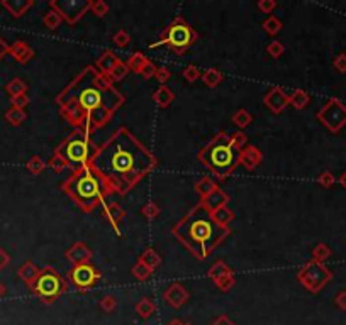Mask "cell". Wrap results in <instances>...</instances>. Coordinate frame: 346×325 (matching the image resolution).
I'll return each instance as SVG.
<instances>
[{
  "mask_svg": "<svg viewBox=\"0 0 346 325\" xmlns=\"http://www.w3.org/2000/svg\"><path fill=\"white\" fill-rule=\"evenodd\" d=\"M170 76H172V73H170V69H168V68L160 66L158 69H156V75H155V78H156V81H158V83H160V86L167 83V81L170 80Z\"/></svg>",
  "mask_w": 346,
  "mask_h": 325,
  "instance_id": "db71d44e",
  "label": "cell"
},
{
  "mask_svg": "<svg viewBox=\"0 0 346 325\" xmlns=\"http://www.w3.org/2000/svg\"><path fill=\"white\" fill-rule=\"evenodd\" d=\"M199 161L219 180H226L240 164V149L231 144L226 132H217L197 154Z\"/></svg>",
  "mask_w": 346,
  "mask_h": 325,
  "instance_id": "5b68a950",
  "label": "cell"
},
{
  "mask_svg": "<svg viewBox=\"0 0 346 325\" xmlns=\"http://www.w3.org/2000/svg\"><path fill=\"white\" fill-rule=\"evenodd\" d=\"M2 5L5 7L14 17H20V15L26 14V12L32 7V0H24V2L22 0H17V2H9V0H5Z\"/></svg>",
  "mask_w": 346,
  "mask_h": 325,
  "instance_id": "4316f807",
  "label": "cell"
},
{
  "mask_svg": "<svg viewBox=\"0 0 346 325\" xmlns=\"http://www.w3.org/2000/svg\"><path fill=\"white\" fill-rule=\"evenodd\" d=\"M150 63V60L146 58V55H143L141 51H136L133 53V55L129 56V60L126 61L127 68H129V71L136 73V75H141V71L144 69V66Z\"/></svg>",
  "mask_w": 346,
  "mask_h": 325,
  "instance_id": "cb8c5ba5",
  "label": "cell"
},
{
  "mask_svg": "<svg viewBox=\"0 0 346 325\" xmlns=\"http://www.w3.org/2000/svg\"><path fill=\"white\" fill-rule=\"evenodd\" d=\"M338 182H340V185H341V187H343L345 190H346V171L343 173V175L340 176V180H338Z\"/></svg>",
  "mask_w": 346,
  "mask_h": 325,
  "instance_id": "6125c7cd",
  "label": "cell"
},
{
  "mask_svg": "<svg viewBox=\"0 0 346 325\" xmlns=\"http://www.w3.org/2000/svg\"><path fill=\"white\" fill-rule=\"evenodd\" d=\"M29 97L26 95V93H22V95H17V97H12V105L15 107V109H26V107L29 105Z\"/></svg>",
  "mask_w": 346,
  "mask_h": 325,
  "instance_id": "9f6ffc18",
  "label": "cell"
},
{
  "mask_svg": "<svg viewBox=\"0 0 346 325\" xmlns=\"http://www.w3.org/2000/svg\"><path fill=\"white\" fill-rule=\"evenodd\" d=\"M55 153L65 158L72 170H78V168L92 163L93 156L97 153V146L92 142L88 134L82 129H75L56 147Z\"/></svg>",
  "mask_w": 346,
  "mask_h": 325,
  "instance_id": "8992f818",
  "label": "cell"
},
{
  "mask_svg": "<svg viewBox=\"0 0 346 325\" xmlns=\"http://www.w3.org/2000/svg\"><path fill=\"white\" fill-rule=\"evenodd\" d=\"M7 92L10 93L12 97H17V95H22V93L27 92V85L26 81H22L20 78H14L9 85H7Z\"/></svg>",
  "mask_w": 346,
  "mask_h": 325,
  "instance_id": "b9f144b4",
  "label": "cell"
},
{
  "mask_svg": "<svg viewBox=\"0 0 346 325\" xmlns=\"http://www.w3.org/2000/svg\"><path fill=\"white\" fill-rule=\"evenodd\" d=\"M331 254H333L331 248H329L328 244H324V242H319V244H316L314 248H312V259H314V261L324 262L331 258Z\"/></svg>",
  "mask_w": 346,
  "mask_h": 325,
  "instance_id": "d590c367",
  "label": "cell"
},
{
  "mask_svg": "<svg viewBox=\"0 0 346 325\" xmlns=\"http://www.w3.org/2000/svg\"><path fill=\"white\" fill-rule=\"evenodd\" d=\"M119 61H121V60H119V56L115 55L112 49H105V51L98 56V60L95 61V66L100 69L104 75H107V73H109L110 69H112L115 65L119 63Z\"/></svg>",
  "mask_w": 346,
  "mask_h": 325,
  "instance_id": "ffe728a7",
  "label": "cell"
},
{
  "mask_svg": "<svg viewBox=\"0 0 346 325\" xmlns=\"http://www.w3.org/2000/svg\"><path fill=\"white\" fill-rule=\"evenodd\" d=\"M46 166H48V164L44 163L39 156H32V158L27 161V170L31 171L32 175H39V173H43Z\"/></svg>",
  "mask_w": 346,
  "mask_h": 325,
  "instance_id": "f6af8a7d",
  "label": "cell"
},
{
  "mask_svg": "<svg viewBox=\"0 0 346 325\" xmlns=\"http://www.w3.org/2000/svg\"><path fill=\"white\" fill-rule=\"evenodd\" d=\"M183 325H193V324H190V322H185Z\"/></svg>",
  "mask_w": 346,
  "mask_h": 325,
  "instance_id": "003e7915",
  "label": "cell"
},
{
  "mask_svg": "<svg viewBox=\"0 0 346 325\" xmlns=\"http://www.w3.org/2000/svg\"><path fill=\"white\" fill-rule=\"evenodd\" d=\"M61 190L84 212H92L98 205L105 203L107 196L112 195L105 178L92 164L73 170L72 175L61 183Z\"/></svg>",
  "mask_w": 346,
  "mask_h": 325,
  "instance_id": "277c9868",
  "label": "cell"
},
{
  "mask_svg": "<svg viewBox=\"0 0 346 325\" xmlns=\"http://www.w3.org/2000/svg\"><path fill=\"white\" fill-rule=\"evenodd\" d=\"M49 168H51L53 171H56V173H61V171H65V170H68V163L65 161V158H61L60 154H53L51 158H49V161L46 163Z\"/></svg>",
  "mask_w": 346,
  "mask_h": 325,
  "instance_id": "7bdbcfd3",
  "label": "cell"
},
{
  "mask_svg": "<svg viewBox=\"0 0 346 325\" xmlns=\"http://www.w3.org/2000/svg\"><path fill=\"white\" fill-rule=\"evenodd\" d=\"M29 288L41 302L46 303V305H51L68 290V283L65 281V278L55 268L46 266L44 269H41L39 276L36 278V281Z\"/></svg>",
  "mask_w": 346,
  "mask_h": 325,
  "instance_id": "ba28073f",
  "label": "cell"
},
{
  "mask_svg": "<svg viewBox=\"0 0 346 325\" xmlns=\"http://www.w3.org/2000/svg\"><path fill=\"white\" fill-rule=\"evenodd\" d=\"M141 261L144 262L146 266H150L151 269H156V268H160L162 266V256H160L158 253H156L155 249H146L144 253L141 254Z\"/></svg>",
  "mask_w": 346,
  "mask_h": 325,
  "instance_id": "d6a6232c",
  "label": "cell"
},
{
  "mask_svg": "<svg viewBox=\"0 0 346 325\" xmlns=\"http://www.w3.org/2000/svg\"><path fill=\"white\" fill-rule=\"evenodd\" d=\"M160 213H162V208L156 201H148L146 205L141 207V215L146 217L148 220H155L156 217H160Z\"/></svg>",
  "mask_w": 346,
  "mask_h": 325,
  "instance_id": "ab89813d",
  "label": "cell"
},
{
  "mask_svg": "<svg viewBox=\"0 0 346 325\" xmlns=\"http://www.w3.org/2000/svg\"><path fill=\"white\" fill-rule=\"evenodd\" d=\"M3 293H5V286L0 283V297H3Z\"/></svg>",
  "mask_w": 346,
  "mask_h": 325,
  "instance_id": "03108f58",
  "label": "cell"
},
{
  "mask_svg": "<svg viewBox=\"0 0 346 325\" xmlns=\"http://www.w3.org/2000/svg\"><path fill=\"white\" fill-rule=\"evenodd\" d=\"M199 39V34L195 32L190 24L187 22L183 17H175L173 22L163 31V34L160 36V39L156 43L151 44L150 48H158V46H167L170 51L175 55L182 56L190 49L193 44Z\"/></svg>",
  "mask_w": 346,
  "mask_h": 325,
  "instance_id": "52a82bcc",
  "label": "cell"
},
{
  "mask_svg": "<svg viewBox=\"0 0 346 325\" xmlns=\"http://www.w3.org/2000/svg\"><path fill=\"white\" fill-rule=\"evenodd\" d=\"M185 322H182V320L180 319H173V320H170V322H168L167 325H183Z\"/></svg>",
  "mask_w": 346,
  "mask_h": 325,
  "instance_id": "be15d7a7",
  "label": "cell"
},
{
  "mask_svg": "<svg viewBox=\"0 0 346 325\" xmlns=\"http://www.w3.org/2000/svg\"><path fill=\"white\" fill-rule=\"evenodd\" d=\"M266 53H268L273 60H278V58L285 53V46H283V43H280V41L275 39V41H271L268 46H266Z\"/></svg>",
  "mask_w": 346,
  "mask_h": 325,
  "instance_id": "7dc6e473",
  "label": "cell"
},
{
  "mask_svg": "<svg viewBox=\"0 0 346 325\" xmlns=\"http://www.w3.org/2000/svg\"><path fill=\"white\" fill-rule=\"evenodd\" d=\"M182 76L185 78V80L188 81V83H193V81L199 80V78H200L202 75H200V69L197 68L195 65H188V66H185V68H183Z\"/></svg>",
  "mask_w": 346,
  "mask_h": 325,
  "instance_id": "681fc988",
  "label": "cell"
},
{
  "mask_svg": "<svg viewBox=\"0 0 346 325\" xmlns=\"http://www.w3.org/2000/svg\"><path fill=\"white\" fill-rule=\"evenodd\" d=\"M172 234L193 258L204 261L228 239L231 229L217 225L211 210L199 201L173 225Z\"/></svg>",
  "mask_w": 346,
  "mask_h": 325,
  "instance_id": "3957f363",
  "label": "cell"
},
{
  "mask_svg": "<svg viewBox=\"0 0 346 325\" xmlns=\"http://www.w3.org/2000/svg\"><path fill=\"white\" fill-rule=\"evenodd\" d=\"M153 273H155V271L151 269L150 266L144 264L141 259H138V261H136V264L131 268V274H133L136 279H139V281H146V279H150Z\"/></svg>",
  "mask_w": 346,
  "mask_h": 325,
  "instance_id": "1f68e13d",
  "label": "cell"
},
{
  "mask_svg": "<svg viewBox=\"0 0 346 325\" xmlns=\"http://www.w3.org/2000/svg\"><path fill=\"white\" fill-rule=\"evenodd\" d=\"M109 3L104 2V0H95V2H92V7H90V12L93 15H97V17H105L109 14Z\"/></svg>",
  "mask_w": 346,
  "mask_h": 325,
  "instance_id": "bcb514c9",
  "label": "cell"
},
{
  "mask_svg": "<svg viewBox=\"0 0 346 325\" xmlns=\"http://www.w3.org/2000/svg\"><path fill=\"white\" fill-rule=\"evenodd\" d=\"M153 100H155V104L158 105V107H162V109H167L168 105L173 104V100H175V93L172 92L168 86H158V90H155V93H153Z\"/></svg>",
  "mask_w": 346,
  "mask_h": 325,
  "instance_id": "603a6c76",
  "label": "cell"
},
{
  "mask_svg": "<svg viewBox=\"0 0 346 325\" xmlns=\"http://www.w3.org/2000/svg\"><path fill=\"white\" fill-rule=\"evenodd\" d=\"M317 183L323 188H331L333 185L336 183V176L333 175L331 171H323L319 176H317Z\"/></svg>",
  "mask_w": 346,
  "mask_h": 325,
  "instance_id": "816d5d0a",
  "label": "cell"
},
{
  "mask_svg": "<svg viewBox=\"0 0 346 325\" xmlns=\"http://www.w3.org/2000/svg\"><path fill=\"white\" fill-rule=\"evenodd\" d=\"M60 114H61V117H63L67 122H70V124L75 127V129L82 127V124L85 122V119L88 117L85 110L82 109L77 102H68V104L61 105L60 107Z\"/></svg>",
  "mask_w": 346,
  "mask_h": 325,
  "instance_id": "2e32d148",
  "label": "cell"
},
{
  "mask_svg": "<svg viewBox=\"0 0 346 325\" xmlns=\"http://www.w3.org/2000/svg\"><path fill=\"white\" fill-rule=\"evenodd\" d=\"M211 325H236V322H234V320H231L228 315L222 314V315L217 317V319L214 320Z\"/></svg>",
  "mask_w": 346,
  "mask_h": 325,
  "instance_id": "91938a15",
  "label": "cell"
},
{
  "mask_svg": "<svg viewBox=\"0 0 346 325\" xmlns=\"http://www.w3.org/2000/svg\"><path fill=\"white\" fill-rule=\"evenodd\" d=\"M229 141L234 147H236V149H240V151L245 146H248V137H246V134L243 132V130H240V132H234V134H229Z\"/></svg>",
  "mask_w": 346,
  "mask_h": 325,
  "instance_id": "f907efd6",
  "label": "cell"
},
{
  "mask_svg": "<svg viewBox=\"0 0 346 325\" xmlns=\"http://www.w3.org/2000/svg\"><path fill=\"white\" fill-rule=\"evenodd\" d=\"M68 279L77 291L85 293L90 291L93 286L102 279V273L93 264H77L68 271Z\"/></svg>",
  "mask_w": 346,
  "mask_h": 325,
  "instance_id": "7c38bea8",
  "label": "cell"
},
{
  "mask_svg": "<svg viewBox=\"0 0 346 325\" xmlns=\"http://www.w3.org/2000/svg\"><path fill=\"white\" fill-rule=\"evenodd\" d=\"M263 31L266 32V34H270V36H277L280 31H282V27H283V24H282V20H280L278 17H275V15H270L268 19H265L263 20Z\"/></svg>",
  "mask_w": 346,
  "mask_h": 325,
  "instance_id": "8d00e7d4",
  "label": "cell"
},
{
  "mask_svg": "<svg viewBox=\"0 0 346 325\" xmlns=\"http://www.w3.org/2000/svg\"><path fill=\"white\" fill-rule=\"evenodd\" d=\"M309 102H311V95H309L306 90H302V88L294 90V92L288 95V104L294 107V109H297V110L306 109V107L309 105Z\"/></svg>",
  "mask_w": 346,
  "mask_h": 325,
  "instance_id": "484cf974",
  "label": "cell"
},
{
  "mask_svg": "<svg viewBox=\"0 0 346 325\" xmlns=\"http://www.w3.org/2000/svg\"><path fill=\"white\" fill-rule=\"evenodd\" d=\"M156 69H158V66L153 63V61H150V63L144 66V69L141 71V76L143 78H146V80H150V78H155L156 75Z\"/></svg>",
  "mask_w": 346,
  "mask_h": 325,
  "instance_id": "6f0895ef",
  "label": "cell"
},
{
  "mask_svg": "<svg viewBox=\"0 0 346 325\" xmlns=\"http://www.w3.org/2000/svg\"><path fill=\"white\" fill-rule=\"evenodd\" d=\"M231 271H233V269H231L224 261H216V262H214V264L211 266V268H209L207 276L211 278L212 281H217V279H219L221 276H224V274L231 273Z\"/></svg>",
  "mask_w": 346,
  "mask_h": 325,
  "instance_id": "836d02e7",
  "label": "cell"
},
{
  "mask_svg": "<svg viewBox=\"0 0 346 325\" xmlns=\"http://www.w3.org/2000/svg\"><path fill=\"white\" fill-rule=\"evenodd\" d=\"M127 73H129V68H127V65L124 63V61H119L115 66L110 69L109 73H107V76L110 78V81L112 83H117V81L124 80V78L127 76Z\"/></svg>",
  "mask_w": 346,
  "mask_h": 325,
  "instance_id": "e575fe53",
  "label": "cell"
},
{
  "mask_svg": "<svg viewBox=\"0 0 346 325\" xmlns=\"http://www.w3.org/2000/svg\"><path fill=\"white\" fill-rule=\"evenodd\" d=\"M68 102H77L86 112L93 127L98 129L112 119L115 110L124 105L126 98L109 76L95 65H88L56 97V104L60 107Z\"/></svg>",
  "mask_w": 346,
  "mask_h": 325,
  "instance_id": "7a4b0ae2",
  "label": "cell"
},
{
  "mask_svg": "<svg viewBox=\"0 0 346 325\" xmlns=\"http://www.w3.org/2000/svg\"><path fill=\"white\" fill-rule=\"evenodd\" d=\"M61 22H63L61 15L58 14L56 10H53V9H49L46 14H44V17H43V24L46 26V29H49V31H55V29H58Z\"/></svg>",
  "mask_w": 346,
  "mask_h": 325,
  "instance_id": "f35d334b",
  "label": "cell"
},
{
  "mask_svg": "<svg viewBox=\"0 0 346 325\" xmlns=\"http://www.w3.org/2000/svg\"><path fill=\"white\" fill-rule=\"evenodd\" d=\"M112 41H114V44L117 48H126L127 44L131 43V36H129V32H127L126 29H119V31L114 34Z\"/></svg>",
  "mask_w": 346,
  "mask_h": 325,
  "instance_id": "c3c4849f",
  "label": "cell"
},
{
  "mask_svg": "<svg viewBox=\"0 0 346 325\" xmlns=\"http://www.w3.org/2000/svg\"><path fill=\"white\" fill-rule=\"evenodd\" d=\"M216 188H217V185L214 183V180L209 178V176H204V178H200L199 182L195 183V192H197V195L200 196V200H204L205 196L211 195Z\"/></svg>",
  "mask_w": 346,
  "mask_h": 325,
  "instance_id": "4dcf8cb0",
  "label": "cell"
},
{
  "mask_svg": "<svg viewBox=\"0 0 346 325\" xmlns=\"http://www.w3.org/2000/svg\"><path fill=\"white\" fill-rule=\"evenodd\" d=\"M65 258H67L73 266L88 264L93 258V253L85 242H75V244H72V248L65 253Z\"/></svg>",
  "mask_w": 346,
  "mask_h": 325,
  "instance_id": "e0dca14e",
  "label": "cell"
},
{
  "mask_svg": "<svg viewBox=\"0 0 346 325\" xmlns=\"http://www.w3.org/2000/svg\"><path fill=\"white\" fill-rule=\"evenodd\" d=\"M231 122H233V124L236 126L240 130H243V129H246L251 122H253V115H251L246 109H240V110H236V112L231 115Z\"/></svg>",
  "mask_w": 346,
  "mask_h": 325,
  "instance_id": "f546056e",
  "label": "cell"
},
{
  "mask_svg": "<svg viewBox=\"0 0 346 325\" xmlns=\"http://www.w3.org/2000/svg\"><path fill=\"white\" fill-rule=\"evenodd\" d=\"M258 10L263 12V14H271L275 9H277V2L275 0H260L257 3Z\"/></svg>",
  "mask_w": 346,
  "mask_h": 325,
  "instance_id": "f5cc1de1",
  "label": "cell"
},
{
  "mask_svg": "<svg viewBox=\"0 0 346 325\" xmlns=\"http://www.w3.org/2000/svg\"><path fill=\"white\" fill-rule=\"evenodd\" d=\"M92 164L105 178L112 195H127L158 164L156 156L127 127H119L97 147Z\"/></svg>",
  "mask_w": 346,
  "mask_h": 325,
  "instance_id": "6da1fadb",
  "label": "cell"
},
{
  "mask_svg": "<svg viewBox=\"0 0 346 325\" xmlns=\"http://www.w3.org/2000/svg\"><path fill=\"white\" fill-rule=\"evenodd\" d=\"M263 104L268 107L273 114H282L288 105V93H285V90L282 86H273V88L265 93Z\"/></svg>",
  "mask_w": 346,
  "mask_h": 325,
  "instance_id": "5bb4252c",
  "label": "cell"
},
{
  "mask_svg": "<svg viewBox=\"0 0 346 325\" xmlns=\"http://www.w3.org/2000/svg\"><path fill=\"white\" fill-rule=\"evenodd\" d=\"M39 273H41V269L31 261L24 262V264L19 268V278L22 279L24 283H27V286H31L32 283L36 281V278L39 276Z\"/></svg>",
  "mask_w": 346,
  "mask_h": 325,
  "instance_id": "7402d4cb",
  "label": "cell"
},
{
  "mask_svg": "<svg viewBox=\"0 0 346 325\" xmlns=\"http://www.w3.org/2000/svg\"><path fill=\"white\" fill-rule=\"evenodd\" d=\"M188 298H190V293H188L187 288L183 285H180V283H172V285L163 291L165 303L172 308L183 307L185 303L188 302Z\"/></svg>",
  "mask_w": 346,
  "mask_h": 325,
  "instance_id": "4fadbf2b",
  "label": "cell"
},
{
  "mask_svg": "<svg viewBox=\"0 0 346 325\" xmlns=\"http://www.w3.org/2000/svg\"><path fill=\"white\" fill-rule=\"evenodd\" d=\"M9 51H10V55L19 61V63H27V61L31 60L32 56H34V51H32V48L27 46V44L22 43V41H17V43L12 44Z\"/></svg>",
  "mask_w": 346,
  "mask_h": 325,
  "instance_id": "44dd1931",
  "label": "cell"
},
{
  "mask_svg": "<svg viewBox=\"0 0 346 325\" xmlns=\"http://www.w3.org/2000/svg\"><path fill=\"white\" fill-rule=\"evenodd\" d=\"M26 119H27V115L22 109H15V107H12V109H9L5 112V121L12 126H20Z\"/></svg>",
  "mask_w": 346,
  "mask_h": 325,
  "instance_id": "74e56055",
  "label": "cell"
},
{
  "mask_svg": "<svg viewBox=\"0 0 346 325\" xmlns=\"http://www.w3.org/2000/svg\"><path fill=\"white\" fill-rule=\"evenodd\" d=\"M333 65H335L338 73H346V53H340V55L335 58Z\"/></svg>",
  "mask_w": 346,
  "mask_h": 325,
  "instance_id": "11a10c76",
  "label": "cell"
},
{
  "mask_svg": "<svg viewBox=\"0 0 346 325\" xmlns=\"http://www.w3.org/2000/svg\"><path fill=\"white\" fill-rule=\"evenodd\" d=\"M200 201L205 205V207L209 208V210L214 212V210H217V208L226 207V205H228V201H229V195H228V193H226L224 190H221V188L217 187L216 190H214V192L211 193V195L205 196V198H204V200H200Z\"/></svg>",
  "mask_w": 346,
  "mask_h": 325,
  "instance_id": "d6986e66",
  "label": "cell"
},
{
  "mask_svg": "<svg viewBox=\"0 0 346 325\" xmlns=\"http://www.w3.org/2000/svg\"><path fill=\"white\" fill-rule=\"evenodd\" d=\"M98 307H100V310L105 312V314H112L115 308H117V298H115L114 295H105L104 298H100Z\"/></svg>",
  "mask_w": 346,
  "mask_h": 325,
  "instance_id": "ee69618b",
  "label": "cell"
},
{
  "mask_svg": "<svg viewBox=\"0 0 346 325\" xmlns=\"http://www.w3.org/2000/svg\"><path fill=\"white\" fill-rule=\"evenodd\" d=\"M102 217L104 220H107V224L114 229V232L117 236H121V222L124 220L126 217V210L117 203V201H109V203H104V210H102Z\"/></svg>",
  "mask_w": 346,
  "mask_h": 325,
  "instance_id": "9a60e30c",
  "label": "cell"
},
{
  "mask_svg": "<svg viewBox=\"0 0 346 325\" xmlns=\"http://www.w3.org/2000/svg\"><path fill=\"white\" fill-rule=\"evenodd\" d=\"M333 279V271L319 261H307L297 271V281L311 293H319L324 286Z\"/></svg>",
  "mask_w": 346,
  "mask_h": 325,
  "instance_id": "9c48e42d",
  "label": "cell"
},
{
  "mask_svg": "<svg viewBox=\"0 0 346 325\" xmlns=\"http://www.w3.org/2000/svg\"><path fill=\"white\" fill-rule=\"evenodd\" d=\"M9 261H10L9 254H7L5 251H2V249H0V269H3V268H5V266L9 264Z\"/></svg>",
  "mask_w": 346,
  "mask_h": 325,
  "instance_id": "94428289",
  "label": "cell"
},
{
  "mask_svg": "<svg viewBox=\"0 0 346 325\" xmlns=\"http://www.w3.org/2000/svg\"><path fill=\"white\" fill-rule=\"evenodd\" d=\"M317 121L331 132H340L346 126V105L340 98H329L323 109L317 112Z\"/></svg>",
  "mask_w": 346,
  "mask_h": 325,
  "instance_id": "30bf717a",
  "label": "cell"
},
{
  "mask_svg": "<svg viewBox=\"0 0 346 325\" xmlns=\"http://www.w3.org/2000/svg\"><path fill=\"white\" fill-rule=\"evenodd\" d=\"M49 7L61 15V19L67 20L70 26H75L84 19L86 12H90L92 2L88 0H51Z\"/></svg>",
  "mask_w": 346,
  "mask_h": 325,
  "instance_id": "8fae6325",
  "label": "cell"
},
{
  "mask_svg": "<svg viewBox=\"0 0 346 325\" xmlns=\"http://www.w3.org/2000/svg\"><path fill=\"white\" fill-rule=\"evenodd\" d=\"M3 53H5V46H3V43L0 41V56H2Z\"/></svg>",
  "mask_w": 346,
  "mask_h": 325,
  "instance_id": "e7e4bbea",
  "label": "cell"
},
{
  "mask_svg": "<svg viewBox=\"0 0 346 325\" xmlns=\"http://www.w3.org/2000/svg\"><path fill=\"white\" fill-rule=\"evenodd\" d=\"M263 161V153L258 149L257 146H245L240 151V163L246 168L248 171H253L255 168L260 166V163Z\"/></svg>",
  "mask_w": 346,
  "mask_h": 325,
  "instance_id": "ac0fdd59",
  "label": "cell"
},
{
  "mask_svg": "<svg viewBox=\"0 0 346 325\" xmlns=\"http://www.w3.org/2000/svg\"><path fill=\"white\" fill-rule=\"evenodd\" d=\"M211 213H212L214 222H216L217 225H221V227H229V224L234 220V212L231 210L228 205H226V207L217 208V210H214Z\"/></svg>",
  "mask_w": 346,
  "mask_h": 325,
  "instance_id": "83f0119b",
  "label": "cell"
},
{
  "mask_svg": "<svg viewBox=\"0 0 346 325\" xmlns=\"http://www.w3.org/2000/svg\"><path fill=\"white\" fill-rule=\"evenodd\" d=\"M200 78H202V81H204V85L209 86V88H216L217 85H221L222 81H224V75H222V71H219V69H216V68L205 69Z\"/></svg>",
  "mask_w": 346,
  "mask_h": 325,
  "instance_id": "f1b7e54d",
  "label": "cell"
},
{
  "mask_svg": "<svg viewBox=\"0 0 346 325\" xmlns=\"http://www.w3.org/2000/svg\"><path fill=\"white\" fill-rule=\"evenodd\" d=\"M214 283H216V286L219 288L221 291H229L231 288L236 285V274H234V271H231V273L221 276L217 281H214Z\"/></svg>",
  "mask_w": 346,
  "mask_h": 325,
  "instance_id": "60d3db41",
  "label": "cell"
},
{
  "mask_svg": "<svg viewBox=\"0 0 346 325\" xmlns=\"http://www.w3.org/2000/svg\"><path fill=\"white\" fill-rule=\"evenodd\" d=\"M335 303H336L338 308H341V310H346V290L340 291V293L336 295Z\"/></svg>",
  "mask_w": 346,
  "mask_h": 325,
  "instance_id": "680465c9",
  "label": "cell"
},
{
  "mask_svg": "<svg viewBox=\"0 0 346 325\" xmlns=\"http://www.w3.org/2000/svg\"><path fill=\"white\" fill-rule=\"evenodd\" d=\"M134 310H136V314L141 317L143 320H148V319H151V317L155 315L156 305L153 303V300H151V298L143 297V298L139 300V302L134 305Z\"/></svg>",
  "mask_w": 346,
  "mask_h": 325,
  "instance_id": "d4e9b609",
  "label": "cell"
}]
</instances>
